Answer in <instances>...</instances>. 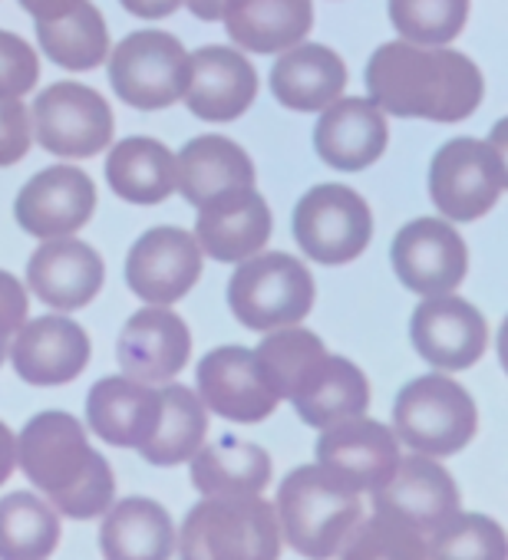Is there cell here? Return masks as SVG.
Here are the masks:
<instances>
[{"label":"cell","instance_id":"1","mask_svg":"<svg viewBox=\"0 0 508 560\" xmlns=\"http://www.w3.org/2000/svg\"><path fill=\"white\" fill-rule=\"evenodd\" d=\"M370 100L400 119L462 122L482 96V70L459 50L419 47L409 40H390L373 50L367 63Z\"/></svg>","mask_w":508,"mask_h":560},{"label":"cell","instance_id":"2","mask_svg":"<svg viewBox=\"0 0 508 560\" xmlns=\"http://www.w3.org/2000/svg\"><path fill=\"white\" fill-rule=\"evenodd\" d=\"M18 465L64 517L90 521L113 508L116 475L70 412H37L18 435Z\"/></svg>","mask_w":508,"mask_h":560},{"label":"cell","instance_id":"3","mask_svg":"<svg viewBox=\"0 0 508 560\" xmlns=\"http://www.w3.org/2000/svg\"><path fill=\"white\" fill-rule=\"evenodd\" d=\"M278 527L308 560H334L363 521V501L321 465L295 468L278 488Z\"/></svg>","mask_w":508,"mask_h":560},{"label":"cell","instance_id":"4","mask_svg":"<svg viewBox=\"0 0 508 560\" xmlns=\"http://www.w3.org/2000/svg\"><path fill=\"white\" fill-rule=\"evenodd\" d=\"M281 527L262 494H205L182 521V560H278Z\"/></svg>","mask_w":508,"mask_h":560},{"label":"cell","instance_id":"5","mask_svg":"<svg viewBox=\"0 0 508 560\" xmlns=\"http://www.w3.org/2000/svg\"><path fill=\"white\" fill-rule=\"evenodd\" d=\"M314 277L295 254L272 250L244 257L228 280V307L247 330H281L301 324L314 307Z\"/></svg>","mask_w":508,"mask_h":560},{"label":"cell","instance_id":"6","mask_svg":"<svg viewBox=\"0 0 508 560\" xmlns=\"http://www.w3.org/2000/svg\"><path fill=\"white\" fill-rule=\"evenodd\" d=\"M478 432V409L465 386L442 373L406 383L393 402V435L419 455L446 458Z\"/></svg>","mask_w":508,"mask_h":560},{"label":"cell","instance_id":"7","mask_svg":"<svg viewBox=\"0 0 508 560\" xmlns=\"http://www.w3.org/2000/svg\"><path fill=\"white\" fill-rule=\"evenodd\" d=\"M188 50L165 31H136L106 54V73L116 96L142 113L169 109L188 86Z\"/></svg>","mask_w":508,"mask_h":560},{"label":"cell","instance_id":"8","mask_svg":"<svg viewBox=\"0 0 508 560\" xmlns=\"http://www.w3.org/2000/svg\"><path fill=\"white\" fill-rule=\"evenodd\" d=\"M426 185L436 211L446 221H475L488 214L508 185L505 152L498 139L485 142L462 136L446 142L429 162Z\"/></svg>","mask_w":508,"mask_h":560},{"label":"cell","instance_id":"9","mask_svg":"<svg viewBox=\"0 0 508 560\" xmlns=\"http://www.w3.org/2000/svg\"><path fill=\"white\" fill-rule=\"evenodd\" d=\"M291 228L298 247L311 260L324 267H340L367 250L373 237V214L363 195L347 185L327 182L301 195Z\"/></svg>","mask_w":508,"mask_h":560},{"label":"cell","instance_id":"10","mask_svg":"<svg viewBox=\"0 0 508 560\" xmlns=\"http://www.w3.org/2000/svg\"><path fill=\"white\" fill-rule=\"evenodd\" d=\"M34 139L57 159H93L116 136V116L103 93L86 83H54L31 109Z\"/></svg>","mask_w":508,"mask_h":560},{"label":"cell","instance_id":"11","mask_svg":"<svg viewBox=\"0 0 508 560\" xmlns=\"http://www.w3.org/2000/svg\"><path fill=\"white\" fill-rule=\"evenodd\" d=\"M400 284L419 298L452 294L469 270V250L462 234L446 218H416L403 224L390 250Z\"/></svg>","mask_w":508,"mask_h":560},{"label":"cell","instance_id":"12","mask_svg":"<svg viewBox=\"0 0 508 560\" xmlns=\"http://www.w3.org/2000/svg\"><path fill=\"white\" fill-rule=\"evenodd\" d=\"M201 277V247L185 228L146 231L126 257V284L155 307L182 301Z\"/></svg>","mask_w":508,"mask_h":560},{"label":"cell","instance_id":"13","mask_svg":"<svg viewBox=\"0 0 508 560\" xmlns=\"http://www.w3.org/2000/svg\"><path fill=\"white\" fill-rule=\"evenodd\" d=\"M409 340L429 366L442 373H459L485 357L488 324L475 304L455 294L423 298L409 320Z\"/></svg>","mask_w":508,"mask_h":560},{"label":"cell","instance_id":"14","mask_svg":"<svg viewBox=\"0 0 508 560\" xmlns=\"http://www.w3.org/2000/svg\"><path fill=\"white\" fill-rule=\"evenodd\" d=\"M462 508L455 478L429 455L400 458L383 488L373 491V511L396 517L423 537L442 527Z\"/></svg>","mask_w":508,"mask_h":560},{"label":"cell","instance_id":"15","mask_svg":"<svg viewBox=\"0 0 508 560\" xmlns=\"http://www.w3.org/2000/svg\"><path fill=\"white\" fill-rule=\"evenodd\" d=\"M96 211V185L77 165H50L37 172L18 195V224L41 241L77 234Z\"/></svg>","mask_w":508,"mask_h":560},{"label":"cell","instance_id":"16","mask_svg":"<svg viewBox=\"0 0 508 560\" xmlns=\"http://www.w3.org/2000/svg\"><path fill=\"white\" fill-rule=\"evenodd\" d=\"M400 458V439L393 435V429L363 416L321 429L318 439V465L357 494H373L377 488H383Z\"/></svg>","mask_w":508,"mask_h":560},{"label":"cell","instance_id":"17","mask_svg":"<svg viewBox=\"0 0 508 560\" xmlns=\"http://www.w3.org/2000/svg\"><path fill=\"white\" fill-rule=\"evenodd\" d=\"M198 399L228 422H265L278 409V396L262 376L254 353L244 347H218L198 363Z\"/></svg>","mask_w":508,"mask_h":560},{"label":"cell","instance_id":"18","mask_svg":"<svg viewBox=\"0 0 508 560\" xmlns=\"http://www.w3.org/2000/svg\"><path fill=\"white\" fill-rule=\"evenodd\" d=\"M192 357V334L188 324L169 311V307H146L136 311L116 343V360L123 376L146 383V386H159L175 380Z\"/></svg>","mask_w":508,"mask_h":560},{"label":"cell","instance_id":"19","mask_svg":"<svg viewBox=\"0 0 508 560\" xmlns=\"http://www.w3.org/2000/svg\"><path fill=\"white\" fill-rule=\"evenodd\" d=\"M275 231V214L265 195L251 188H231L198 208L195 218V241L201 254L221 264H241L265 250Z\"/></svg>","mask_w":508,"mask_h":560},{"label":"cell","instance_id":"20","mask_svg":"<svg viewBox=\"0 0 508 560\" xmlns=\"http://www.w3.org/2000/svg\"><path fill=\"white\" fill-rule=\"evenodd\" d=\"M103 280L106 267L100 250L73 234L44 241L27 260L31 294L60 314L86 307L103 291Z\"/></svg>","mask_w":508,"mask_h":560},{"label":"cell","instance_id":"21","mask_svg":"<svg viewBox=\"0 0 508 560\" xmlns=\"http://www.w3.org/2000/svg\"><path fill=\"white\" fill-rule=\"evenodd\" d=\"M90 357L93 343L86 330L60 314L27 320L11 347V363L31 386H67L86 370Z\"/></svg>","mask_w":508,"mask_h":560},{"label":"cell","instance_id":"22","mask_svg":"<svg viewBox=\"0 0 508 560\" xmlns=\"http://www.w3.org/2000/svg\"><path fill=\"white\" fill-rule=\"evenodd\" d=\"M188 86L182 93L192 116L205 122H231L258 96V73L234 47H201L188 54Z\"/></svg>","mask_w":508,"mask_h":560},{"label":"cell","instance_id":"23","mask_svg":"<svg viewBox=\"0 0 508 560\" xmlns=\"http://www.w3.org/2000/svg\"><path fill=\"white\" fill-rule=\"evenodd\" d=\"M390 126L373 100H334L314 126L318 155L340 172H363L386 152Z\"/></svg>","mask_w":508,"mask_h":560},{"label":"cell","instance_id":"24","mask_svg":"<svg viewBox=\"0 0 508 560\" xmlns=\"http://www.w3.org/2000/svg\"><path fill=\"white\" fill-rule=\"evenodd\" d=\"M347 86V63L324 44H298L272 67V93L285 109L321 113L340 100Z\"/></svg>","mask_w":508,"mask_h":560},{"label":"cell","instance_id":"25","mask_svg":"<svg viewBox=\"0 0 508 560\" xmlns=\"http://www.w3.org/2000/svg\"><path fill=\"white\" fill-rule=\"evenodd\" d=\"M159 416V389L129 376H106L86 396V425L116 448H139Z\"/></svg>","mask_w":508,"mask_h":560},{"label":"cell","instance_id":"26","mask_svg":"<svg viewBox=\"0 0 508 560\" xmlns=\"http://www.w3.org/2000/svg\"><path fill=\"white\" fill-rule=\"evenodd\" d=\"M228 37L247 54H285L314 27L311 0H231L224 11Z\"/></svg>","mask_w":508,"mask_h":560},{"label":"cell","instance_id":"27","mask_svg":"<svg viewBox=\"0 0 508 560\" xmlns=\"http://www.w3.org/2000/svg\"><path fill=\"white\" fill-rule=\"evenodd\" d=\"M251 185H254V165L247 152L224 136H195L175 155V188L195 208L231 188H251Z\"/></svg>","mask_w":508,"mask_h":560},{"label":"cell","instance_id":"28","mask_svg":"<svg viewBox=\"0 0 508 560\" xmlns=\"http://www.w3.org/2000/svg\"><path fill=\"white\" fill-rule=\"evenodd\" d=\"M288 402L298 409L304 425L331 429V425H337L344 419H354V416L367 412L370 383H367V376H363V370L357 363H350L347 357L327 353L304 376V383L295 389V396Z\"/></svg>","mask_w":508,"mask_h":560},{"label":"cell","instance_id":"29","mask_svg":"<svg viewBox=\"0 0 508 560\" xmlns=\"http://www.w3.org/2000/svg\"><path fill=\"white\" fill-rule=\"evenodd\" d=\"M100 547L106 560H172L175 527L152 498H126L103 514Z\"/></svg>","mask_w":508,"mask_h":560},{"label":"cell","instance_id":"30","mask_svg":"<svg viewBox=\"0 0 508 560\" xmlns=\"http://www.w3.org/2000/svg\"><path fill=\"white\" fill-rule=\"evenodd\" d=\"M192 485L201 494H262L272 485V455L254 445L241 442L234 435H224L205 448H198L192 458Z\"/></svg>","mask_w":508,"mask_h":560},{"label":"cell","instance_id":"31","mask_svg":"<svg viewBox=\"0 0 508 560\" xmlns=\"http://www.w3.org/2000/svg\"><path fill=\"white\" fill-rule=\"evenodd\" d=\"M109 188L132 205H159L175 191V155L165 142L129 136L113 145L106 159Z\"/></svg>","mask_w":508,"mask_h":560},{"label":"cell","instance_id":"32","mask_svg":"<svg viewBox=\"0 0 508 560\" xmlns=\"http://www.w3.org/2000/svg\"><path fill=\"white\" fill-rule=\"evenodd\" d=\"M208 435V412L188 386H162L159 389V416L149 439L139 445V455L149 465L172 468L188 462Z\"/></svg>","mask_w":508,"mask_h":560},{"label":"cell","instance_id":"33","mask_svg":"<svg viewBox=\"0 0 508 560\" xmlns=\"http://www.w3.org/2000/svg\"><path fill=\"white\" fill-rule=\"evenodd\" d=\"M60 514L34 491L0 498V560H47L60 544Z\"/></svg>","mask_w":508,"mask_h":560},{"label":"cell","instance_id":"34","mask_svg":"<svg viewBox=\"0 0 508 560\" xmlns=\"http://www.w3.org/2000/svg\"><path fill=\"white\" fill-rule=\"evenodd\" d=\"M37 40L41 50L64 70H96L106 63L109 54V31L96 4L80 0V4L57 18V21H37Z\"/></svg>","mask_w":508,"mask_h":560},{"label":"cell","instance_id":"35","mask_svg":"<svg viewBox=\"0 0 508 560\" xmlns=\"http://www.w3.org/2000/svg\"><path fill=\"white\" fill-rule=\"evenodd\" d=\"M251 353L262 376L275 389V396L291 399L295 389L304 383V376L327 357V347L314 330H304L301 324H295V327L268 330L258 350H251Z\"/></svg>","mask_w":508,"mask_h":560},{"label":"cell","instance_id":"36","mask_svg":"<svg viewBox=\"0 0 508 560\" xmlns=\"http://www.w3.org/2000/svg\"><path fill=\"white\" fill-rule=\"evenodd\" d=\"M429 560H505V530L488 514H462L455 511L442 527L429 534L426 544Z\"/></svg>","mask_w":508,"mask_h":560},{"label":"cell","instance_id":"37","mask_svg":"<svg viewBox=\"0 0 508 560\" xmlns=\"http://www.w3.org/2000/svg\"><path fill=\"white\" fill-rule=\"evenodd\" d=\"M469 18V0H390V21L403 40L419 47H446Z\"/></svg>","mask_w":508,"mask_h":560},{"label":"cell","instance_id":"38","mask_svg":"<svg viewBox=\"0 0 508 560\" xmlns=\"http://www.w3.org/2000/svg\"><path fill=\"white\" fill-rule=\"evenodd\" d=\"M340 560H429L426 537L409 524L377 514L360 521L340 550Z\"/></svg>","mask_w":508,"mask_h":560},{"label":"cell","instance_id":"39","mask_svg":"<svg viewBox=\"0 0 508 560\" xmlns=\"http://www.w3.org/2000/svg\"><path fill=\"white\" fill-rule=\"evenodd\" d=\"M41 80V57L37 50L11 34V31H0V96H27Z\"/></svg>","mask_w":508,"mask_h":560},{"label":"cell","instance_id":"40","mask_svg":"<svg viewBox=\"0 0 508 560\" xmlns=\"http://www.w3.org/2000/svg\"><path fill=\"white\" fill-rule=\"evenodd\" d=\"M31 109L14 96H0V168L18 165L31 152Z\"/></svg>","mask_w":508,"mask_h":560},{"label":"cell","instance_id":"41","mask_svg":"<svg viewBox=\"0 0 508 560\" xmlns=\"http://www.w3.org/2000/svg\"><path fill=\"white\" fill-rule=\"evenodd\" d=\"M27 311H31V298L24 284L14 273L0 270V343H8L27 324Z\"/></svg>","mask_w":508,"mask_h":560},{"label":"cell","instance_id":"42","mask_svg":"<svg viewBox=\"0 0 508 560\" xmlns=\"http://www.w3.org/2000/svg\"><path fill=\"white\" fill-rule=\"evenodd\" d=\"M119 4L132 14V18H142V21H162V18H172L185 0H119Z\"/></svg>","mask_w":508,"mask_h":560},{"label":"cell","instance_id":"43","mask_svg":"<svg viewBox=\"0 0 508 560\" xmlns=\"http://www.w3.org/2000/svg\"><path fill=\"white\" fill-rule=\"evenodd\" d=\"M80 0H21V8L34 18V21H57L64 14H70Z\"/></svg>","mask_w":508,"mask_h":560},{"label":"cell","instance_id":"44","mask_svg":"<svg viewBox=\"0 0 508 560\" xmlns=\"http://www.w3.org/2000/svg\"><path fill=\"white\" fill-rule=\"evenodd\" d=\"M14 468H18V435L0 422V485H8Z\"/></svg>","mask_w":508,"mask_h":560},{"label":"cell","instance_id":"45","mask_svg":"<svg viewBox=\"0 0 508 560\" xmlns=\"http://www.w3.org/2000/svg\"><path fill=\"white\" fill-rule=\"evenodd\" d=\"M228 4L231 0H185L182 8H188L192 11V18H198V21H221L224 18V11H228Z\"/></svg>","mask_w":508,"mask_h":560},{"label":"cell","instance_id":"46","mask_svg":"<svg viewBox=\"0 0 508 560\" xmlns=\"http://www.w3.org/2000/svg\"><path fill=\"white\" fill-rule=\"evenodd\" d=\"M8 360V343H0V363H4Z\"/></svg>","mask_w":508,"mask_h":560}]
</instances>
